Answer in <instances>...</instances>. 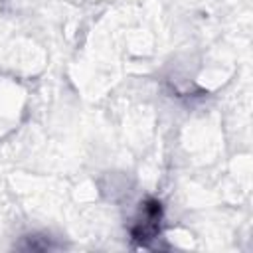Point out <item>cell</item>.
<instances>
[{
  "mask_svg": "<svg viewBox=\"0 0 253 253\" xmlns=\"http://www.w3.org/2000/svg\"><path fill=\"white\" fill-rule=\"evenodd\" d=\"M162 204L154 198H146L140 204V213L130 227V239L136 247H148L162 229Z\"/></svg>",
  "mask_w": 253,
  "mask_h": 253,
  "instance_id": "cell-1",
  "label": "cell"
}]
</instances>
